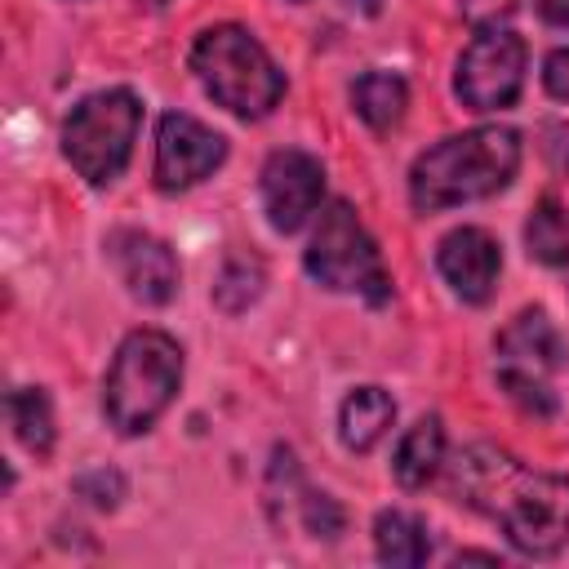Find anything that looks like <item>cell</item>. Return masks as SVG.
Here are the masks:
<instances>
[{
    "label": "cell",
    "mask_w": 569,
    "mask_h": 569,
    "mask_svg": "<svg viewBox=\"0 0 569 569\" xmlns=\"http://www.w3.org/2000/svg\"><path fill=\"white\" fill-rule=\"evenodd\" d=\"M449 493L498 520L525 556L569 547V476H547L493 445H471L449 462Z\"/></svg>",
    "instance_id": "6da1fadb"
},
{
    "label": "cell",
    "mask_w": 569,
    "mask_h": 569,
    "mask_svg": "<svg viewBox=\"0 0 569 569\" xmlns=\"http://www.w3.org/2000/svg\"><path fill=\"white\" fill-rule=\"evenodd\" d=\"M520 169V133L507 124H480L427 147L409 169V200L418 213L485 200L502 191Z\"/></svg>",
    "instance_id": "7a4b0ae2"
},
{
    "label": "cell",
    "mask_w": 569,
    "mask_h": 569,
    "mask_svg": "<svg viewBox=\"0 0 569 569\" xmlns=\"http://www.w3.org/2000/svg\"><path fill=\"white\" fill-rule=\"evenodd\" d=\"M182 387V347L164 329H133L102 378V413L120 436H142Z\"/></svg>",
    "instance_id": "3957f363"
},
{
    "label": "cell",
    "mask_w": 569,
    "mask_h": 569,
    "mask_svg": "<svg viewBox=\"0 0 569 569\" xmlns=\"http://www.w3.org/2000/svg\"><path fill=\"white\" fill-rule=\"evenodd\" d=\"M191 71L200 89L240 120L267 116L284 93V71L271 62L262 40L236 22L204 27L191 44Z\"/></svg>",
    "instance_id": "277c9868"
},
{
    "label": "cell",
    "mask_w": 569,
    "mask_h": 569,
    "mask_svg": "<svg viewBox=\"0 0 569 569\" xmlns=\"http://www.w3.org/2000/svg\"><path fill=\"white\" fill-rule=\"evenodd\" d=\"M142 124V102L133 89H102L71 107L62 124V156L89 187H107L124 173L133 138Z\"/></svg>",
    "instance_id": "5b68a950"
},
{
    "label": "cell",
    "mask_w": 569,
    "mask_h": 569,
    "mask_svg": "<svg viewBox=\"0 0 569 569\" xmlns=\"http://www.w3.org/2000/svg\"><path fill=\"white\" fill-rule=\"evenodd\" d=\"M302 267L311 280H320L333 293H365L369 302H382L391 293L382 253L347 200H329L320 209L316 231L302 253Z\"/></svg>",
    "instance_id": "8992f818"
},
{
    "label": "cell",
    "mask_w": 569,
    "mask_h": 569,
    "mask_svg": "<svg viewBox=\"0 0 569 569\" xmlns=\"http://www.w3.org/2000/svg\"><path fill=\"white\" fill-rule=\"evenodd\" d=\"M498 351V387L525 409V413H556L551 396V369L560 365V333L547 320V311L525 307L493 342Z\"/></svg>",
    "instance_id": "52a82bcc"
},
{
    "label": "cell",
    "mask_w": 569,
    "mask_h": 569,
    "mask_svg": "<svg viewBox=\"0 0 569 569\" xmlns=\"http://www.w3.org/2000/svg\"><path fill=\"white\" fill-rule=\"evenodd\" d=\"M520 84H525V40L502 27H476L453 71V93L462 98V107L502 111L520 98Z\"/></svg>",
    "instance_id": "ba28073f"
},
{
    "label": "cell",
    "mask_w": 569,
    "mask_h": 569,
    "mask_svg": "<svg viewBox=\"0 0 569 569\" xmlns=\"http://www.w3.org/2000/svg\"><path fill=\"white\" fill-rule=\"evenodd\" d=\"M227 160V138L187 111H169L156 124V187L187 191Z\"/></svg>",
    "instance_id": "9c48e42d"
},
{
    "label": "cell",
    "mask_w": 569,
    "mask_h": 569,
    "mask_svg": "<svg viewBox=\"0 0 569 569\" xmlns=\"http://www.w3.org/2000/svg\"><path fill=\"white\" fill-rule=\"evenodd\" d=\"M320 196H325V164L311 151L284 147V151L267 156V164H262V213L280 236L298 231L320 209Z\"/></svg>",
    "instance_id": "30bf717a"
},
{
    "label": "cell",
    "mask_w": 569,
    "mask_h": 569,
    "mask_svg": "<svg viewBox=\"0 0 569 569\" xmlns=\"http://www.w3.org/2000/svg\"><path fill=\"white\" fill-rule=\"evenodd\" d=\"M107 253L124 280V289L147 302V307H164L173 293H178V258L173 249L151 236V231H138V227H124V231H111L107 240Z\"/></svg>",
    "instance_id": "8fae6325"
},
{
    "label": "cell",
    "mask_w": 569,
    "mask_h": 569,
    "mask_svg": "<svg viewBox=\"0 0 569 569\" xmlns=\"http://www.w3.org/2000/svg\"><path fill=\"white\" fill-rule=\"evenodd\" d=\"M436 267L462 302L480 307V302H489V293L498 284L502 253H498V240L485 227H453L436 249Z\"/></svg>",
    "instance_id": "7c38bea8"
},
{
    "label": "cell",
    "mask_w": 569,
    "mask_h": 569,
    "mask_svg": "<svg viewBox=\"0 0 569 569\" xmlns=\"http://www.w3.org/2000/svg\"><path fill=\"white\" fill-rule=\"evenodd\" d=\"M391 422H396V400L382 387H356L338 409V436L351 453H369L391 431Z\"/></svg>",
    "instance_id": "4fadbf2b"
},
{
    "label": "cell",
    "mask_w": 569,
    "mask_h": 569,
    "mask_svg": "<svg viewBox=\"0 0 569 569\" xmlns=\"http://www.w3.org/2000/svg\"><path fill=\"white\" fill-rule=\"evenodd\" d=\"M440 462H445V427H440V418H418L396 445L391 476L405 489H422L440 471Z\"/></svg>",
    "instance_id": "5bb4252c"
},
{
    "label": "cell",
    "mask_w": 569,
    "mask_h": 569,
    "mask_svg": "<svg viewBox=\"0 0 569 569\" xmlns=\"http://www.w3.org/2000/svg\"><path fill=\"white\" fill-rule=\"evenodd\" d=\"M373 547H378V560L382 565L413 569V565H422L431 556V533L409 511H378V520H373Z\"/></svg>",
    "instance_id": "9a60e30c"
},
{
    "label": "cell",
    "mask_w": 569,
    "mask_h": 569,
    "mask_svg": "<svg viewBox=\"0 0 569 569\" xmlns=\"http://www.w3.org/2000/svg\"><path fill=\"white\" fill-rule=\"evenodd\" d=\"M351 107L369 129H391L409 107V89L396 71H365L351 84Z\"/></svg>",
    "instance_id": "2e32d148"
},
{
    "label": "cell",
    "mask_w": 569,
    "mask_h": 569,
    "mask_svg": "<svg viewBox=\"0 0 569 569\" xmlns=\"http://www.w3.org/2000/svg\"><path fill=\"white\" fill-rule=\"evenodd\" d=\"M9 427L18 436V445L36 458H44L53 449V405L40 387H13L9 391Z\"/></svg>",
    "instance_id": "e0dca14e"
},
{
    "label": "cell",
    "mask_w": 569,
    "mask_h": 569,
    "mask_svg": "<svg viewBox=\"0 0 569 569\" xmlns=\"http://www.w3.org/2000/svg\"><path fill=\"white\" fill-rule=\"evenodd\" d=\"M525 244L529 258H538L542 267H569V213L556 196H542L525 222Z\"/></svg>",
    "instance_id": "ac0fdd59"
},
{
    "label": "cell",
    "mask_w": 569,
    "mask_h": 569,
    "mask_svg": "<svg viewBox=\"0 0 569 569\" xmlns=\"http://www.w3.org/2000/svg\"><path fill=\"white\" fill-rule=\"evenodd\" d=\"M258 293H262V262L249 258V253L227 258V267H222V276H218V284H213V302L236 316V311H244Z\"/></svg>",
    "instance_id": "d6986e66"
},
{
    "label": "cell",
    "mask_w": 569,
    "mask_h": 569,
    "mask_svg": "<svg viewBox=\"0 0 569 569\" xmlns=\"http://www.w3.org/2000/svg\"><path fill=\"white\" fill-rule=\"evenodd\" d=\"M298 511H302L307 533H316V538H338V533H342V507H338L329 493H311V489H302Z\"/></svg>",
    "instance_id": "ffe728a7"
},
{
    "label": "cell",
    "mask_w": 569,
    "mask_h": 569,
    "mask_svg": "<svg viewBox=\"0 0 569 569\" xmlns=\"http://www.w3.org/2000/svg\"><path fill=\"white\" fill-rule=\"evenodd\" d=\"M76 493L89 498L93 507H116V502L124 498V476H120V471H107V467L80 471V476H76Z\"/></svg>",
    "instance_id": "44dd1931"
},
{
    "label": "cell",
    "mask_w": 569,
    "mask_h": 569,
    "mask_svg": "<svg viewBox=\"0 0 569 569\" xmlns=\"http://www.w3.org/2000/svg\"><path fill=\"white\" fill-rule=\"evenodd\" d=\"M516 9H520V0H462V18L471 27H493Z\"/></svg>",
    "instance_id": "7402d4cb"
},
{
    "label": "cell",
    "mask_w": 569,
    "mask_h": 569,
    "mask_svg": "<svg viewBox=\"0 0 569 569\" xmlns=\"http://www.w3.org/2000/svg\"><path fill=\"white\" fill-rule=\"evenodd\" d=\"M542 84H547L551 98L569 102V49L547 53V62H542Z\"/></svg>",
    "instance_id": "603a6c76"
},
{
    "label": "cell",
    "mask_w": 569,
    "mask_h": 569,
    "mask_svg": "<svg viewBox=\"0 0 569 569\" xmlns=\"http://www.w3.org/2000/svg\"><path fill=\"white\" fill-rule=\"evenodd\" d=\"M538 13L556 27H569V0H538Z\"/></svg>",
    "instance_id": "cb8c5ba5"
},
{
    "label": "cell",
    "mask_w": 569,
    "mask_h": 569,
    "mask_svg": "<svg viewBox=\"0 0 569 569\" xmlns=\"http://www.w3.org/2000/svg\"><path fill=\"white\" fill-rule=\"evenodd\" d=\"M356 4H360L365 13H373V9H378V0H351V9H356Z\"/></svg>",
    "instance_id": "d4e9b609"
},
{
    "label": "cell",
    "mask_w": 569,
    "mask_h": 569,
    "mask_svg": "<svg viewBox=\"0 0 569 569\" xmlns=\"http://www.w3.org/2000/svg\"><path fill=\"white\" fill-rule=\"evenodd\" d=\"M142 4H147V9H164L169 0H142Z\"/></svg>",
    "instance_id": "484cf974"
}]
</instances>
